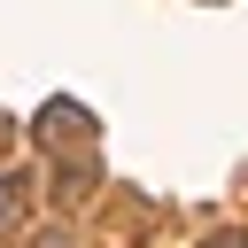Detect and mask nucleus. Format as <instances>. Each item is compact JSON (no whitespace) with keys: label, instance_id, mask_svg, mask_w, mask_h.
<instances>
[{"label":"nucleus","instance_id":"1","mask_svg":"<svg viewBox=\"0 0 248 248\" xmlns=\"http://www.w3.org/2000/svg\"><path fill=\"white\" fill-rule=\"evenodd\" d=\"M39 140H54V147H62V140L85 147V140H93V116H85L78 101H46V108H39Z\"/></svg>","mask_w":248,"mask_h":248},{"label":"nucleus","instance_id":"2","mask_svg":"<svg viewBox=\"0 0 248 248\" xmlns=\"http://www.w3.org/2000/svg\"><path fill=\"white\" fill-rule=\"evenodd\" d=\"M202 248H248V240H240V232H209Z\"/></svg>","mask_w":248,"mask_h":248},{"label":"nucleus","instance_id":"3","mask_svg":"<svg viewBox=\"0 0 248 248\" xmlns=\"http://www.w3.org/2000/svg\"><path fill=\"white\" fill-rule=\"evenodd\" d=\"M8 225H16V194L0 186V232H8Z\"/></svg>","mask_w":248,"mask_h":248}]
</instances>
